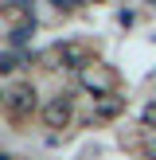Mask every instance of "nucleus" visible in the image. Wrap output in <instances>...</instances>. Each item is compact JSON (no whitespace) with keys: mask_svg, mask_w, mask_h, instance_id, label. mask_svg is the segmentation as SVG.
<instances>
[{"mask_svg":"<svg viewBox=\"0 0 156 160\" xmlns=\"http://www.w3.org/2000/svg\"><path fill=\"white\" fill-rule=\"evenodd\" d=\"M35 109H39V94H35L31 82H12L4 90V117L12 125H27ZM39 113H43V109H39Z\"/></svg>","mask_w":156,"mask_h":160,"instance_id":"f257e3e1","label":"nucleus"},{"mask_svg":"<svg viewBox=\"0 0 156 160\" xmlns=\"http://www.w3.org/2000/svg\"><path fill=\"white\" fill-rule=\"evenodd\" d=\"M78 86H82L86 94H94V102L98 98H109V94H117V86H121V74H117L109 62H98L94 59L90 67L78 70Z\"/></svg>","mask_w":156,"mask_h":160,"instance_id":"f03ea898","label":"nucleus"},{"mask_svg":"<svg viewBox=\"0 0 156 160\" xmlns=\"http://www.w3.org/2000/svg\"><path fill=\"white\" fill-rule=\"evenodd\" d=\"M39 117H43L47 129H70V121H74V98H70V94H55V98H47Z\"/></svg>","mask_w":156,"mask_h":160,"instance_id":"7ed1b4c3","label":"nucleus"},{"mask_svg":"<svg viewBox=\"0 0 156 160\" xmlns=\"http://www.w3.org/2000/svg\"><path fill=\"white\" fill-rule=\"evenodd\" d=\"M47 59L59 62V67H66V70H82V67H90V62H94V55H90V47H86V43H59Z\"/></svg>","mask_w":156,"mask_h":160,"instance_id":"20e7f679","label":"nucleus"},{"mask_svg":"<svg viewBox=\"0 0 156 160\" xmlns=\"http://www.w3.org/2000/svg\"><path fill=\"white\" fill-rule=\"evenodd\" d=\"M0 20H4L8 35H12V31H31L35 28V16H31L27 4H4L0 8Z\"/></svg>","mask_w":156,"mask_h":160,"instance_id":"39448f33","label":"nucleus"},{"mask_svg":"<svg viewBox=\"0 0 156 160\" xmlns=\"http://www.w3.org/2000/svg\"><path fill=\"white\" fill-rule=\"evenodd\" d=\"M125 109V98L121 94H109V98H98L94 102V121H113L117 113Z\"/></svg>","mask_w":156,"mask_h":160,"instance_id":"423d86ee","label":"nucleus"},{"mask_svg":"<svg viewBox=\"0 0 156 160\" xmlns=\"http://www.w3.org/2000/svg\"><path fill=\"white\" fill-rule=\"evenodd\" d=\"M16 67H20V59H16L12 51H4V55H0V70H4V74H12Z\"/></svg>","mask_w":156,"mask_h":160,"instance_id":"0eeeda50","label":"nucleus"},{"mask_svg":"<svg viewBox=\"0 0 156 160\" xmlns=\"http://www.w3.org/2000/svg\"><path fill=\"white\" fill-rule=\"evenodd\" d=\"M140 117H144V129H156V102H148Z\"/></svg>","mask_w":156,"mask_h":160,"instance_id":"6e6552de","label":"nucleus"}]
</instances>
